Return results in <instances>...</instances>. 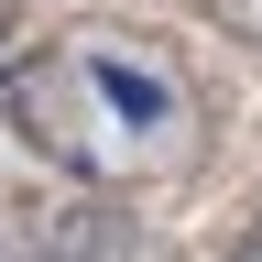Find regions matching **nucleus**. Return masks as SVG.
I'll use <instances>...</instances> for the list:
<instances>
[{"instance_id": "obj_1", "label": "nucleus", "mask_w": 262, "mask_h": 262, "mask_svg": "<svg viewBox=\"0 0 262 262\" xmlns=\"http://www.w3.org/2000/svg\"><path fill=\"white\" fill-rule=\"evenodd\" d=\"M11 110H22V142H33V153H55L66 175H110V153L88 142V66H77V55H44V66H22Z\"/></svg>"}, {"instance_id": "obj_2", "label": "nucleus", "mask_w": 262, "mask_h": 262, "mask_svg": "<svg viewBox=\"0 0 262 262\" xmlns=\"http://www.w3.org/2000/svg\"><path fill=\"white\" fill-rule=\"evenodd\" d=\"M196 11H208L229 44H262V0H196Z\"/></svg>"}, {"instance_id": "obj_3", "label": "nucleus", "mask_w": 262, "mask_h": 262, "mask_svg": "<svg viewBox=\"0 0 262 262\" xmlns=\"http://www.w3.org/2000/svg\"><path fill=\"white\" fill-rule=\"evenodd\" d=\"M229 262H262V219H251V229H241V241H229Z\"/></svg>"}]
</instances>
